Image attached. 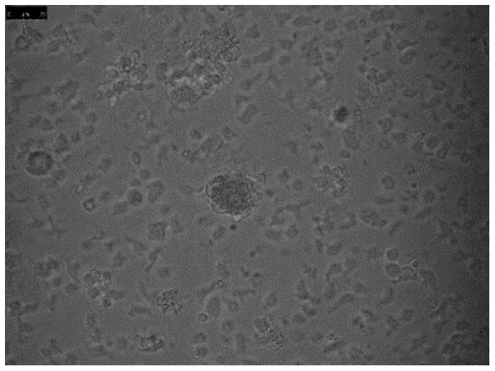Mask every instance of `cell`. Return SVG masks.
<instances>
[{
	"mask_svg": "<svg viewBox=\"0 0 495 371\" xmlns=\"http://www.w3.org/2000/svg\"><path fill=\"white\" fill-rule=\"evenodd\" d=\"M216 193V203L219 207L231 213L240 212L248 207V198L238 191L233 185L227 186Z\"/></svg>",
	"mask_w": 495,
	"mask_h": 371,
	"instance_id": "obj_1",
	"label": "cell"
}]
</instances>
